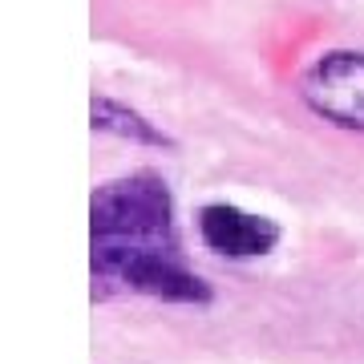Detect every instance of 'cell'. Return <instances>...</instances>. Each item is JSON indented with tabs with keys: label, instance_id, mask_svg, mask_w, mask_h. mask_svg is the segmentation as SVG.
I'll list each match as a JSON object with an SVG mask.
<instances>
[{
	"label": "cell",
	"instance_id": "5b68a950",
	"mask_svg": "<svg viewBox=\"0 0 364 364\" xmlns=\"http://www.w3.org/2000/svg\"><path fill=\"white\" fill-rule=\"evenodd\" d=\"M90 126L97 134H109V138H122L130 146H146V150H178V142L170 138L158 122L134 109V105L117 102V97H105V93H93L90 102Z\"/></svg>",
	"mask_w": 364,
	"mask_h": 364
},
{
	"label": "cell",
	"instance_id": "7a4b0ae2",
	"mask_svg": "<svg viewBox=\"0 0 364 364\" xmlns=\"http://www.w3.org/2000/svg\"><path fill=\"white\" fill-rule=\"evenodd\" d=\"M90 279H93V296L126 291V296L178 304V308L215 304V287L182 259V251H142V255L90 263Z\"/></svg>",
	"mask_w": 364,
	"mask_h": 364
},
{
	"label": "cell",
	"instance_id": "277c9868",
	"mask_svg": "<svg viewBox=\"0 0 364 364\" xmlns=\"http://www.w3.org/2000/svg\"><path fill=\"white\" fill-rule=\"evenodd\" d=\"M195 231L198 243L223 259H263L284 243V227L272 215L247 210L239 203H223V198L203 203L195 210Z\"/></svg>",
	"mask_w": 364,
	"mask_h": 364
},
{
	"label": "cell",
	"instance_id": "3957f363",
	"mask_svg": "<svg viewBox=\"0 0 364 364\" xmlns=\"http://www.w3.org/2000/svg\"><path fill=\"white\" fill-rule=\"evenodd\" d=\"M299 102L336 130L364 134V53L328 49L308 61L296 81Z\"/></svg>",
	"mask_w": 364,
	"mask_h": 364
},
{
	"label": "cell",
	"instance_id": "6da1fadb",
	"mask_svg": "<svg viewBox=\"0 0 364 364\" xmlns=\"http://www.w3.org/2000/svg\"><path fill=\"white\" fill-rule=\"evenodd\" d=\"M142 251H182L174 191L150 166L105 178L90 195V263Z\"/></svg>",
	"mask_w": 364,
	"mask_h": 364
}]
</instances>
